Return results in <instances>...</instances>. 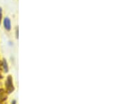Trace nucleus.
I'll list each match as a JSON object with an SVG mask.
<instances>
[{"mask_svg":"<svg viewBox=\"0 0 125 104\" xmlns=\"http://www.w3.org/2000/svg\"><path fill=\"white\" fill-rule=\"evenodd\" d=\"M4 26L5 29L8 31H10L11 29V23H10V20L9 18H5L4 20Z\"/></svg>","mask_w":125,"mask_h":104,"instance_id":"nucleus-2","label":"nucleus"},{"mask_svg":"<svg viewBox=\"0 0 125 104\" xmlns=\"http://www.w3.org/2000/svg\"><path fill=\"white\" fill-rule=\"evenodd\" d=\"M1 18H2V9L0 8V25L1 23Z\"/></svg>","mask_w":125,"mask_h":104,"instance_id":"nucleus-5","label":"nucleus"},{"mask_svg":"<svg viewBox=\"0 0 125 104\" xmlns=\"http://www.w3.org/2000/svg\"><path fill=\"white\" fill-rule=\"evenodd\" d=\"M6 98H7V94L5 92V91L2 89H0V103L5 101Z\"/></svg>","mask_w":125,"mask_h":104,"instance_id":"nucleus-3","label":"nucleus"},{"mask_svg":"<svg viewBox=\"0 0 125 104\" xmlns=\"http://www.w3.org/2000/svg\"><path fill=\"white\" fill-rule=\"evenodd\" d=\"M16 104V101L14 100V101H13V102H12V104Z\"/></svg>","mask_w":125,"mask_h":104,"instance_id":"nucleus-7","label":"nucleus"},{"mask_svg":"<svg viewBox=\"0 0 125 104\" xmlns=\"http://www.w3.org/2000/svg\"><path fill=\"white\" fill-rule=\"evenodd\" d=\"M16 38L18 39V28H16Z\"/></svg>","mask_w":125,"mask_h":104,"instance_id":"nucleus-6","label":"nucleus"},{"mask_svg":"<svg viewBox=\"0 0 125 104\" xmlns=\"http://www.w3.org/2000/svg\"><path fill=\"white\" fill-rule=\"evenodd\" d=\"M1 66H2V63H1V62H0V68H1Z\"/></svg>","mask_w":125,"mask_h":104,"instance_id":"nucleus-8","label":"nucleus"},{"mask_svg":"<svg viewBox=\"0 0 125 104\" xmlns=\"http://www.w3.org/2000/svg\"><path fill=\"white\" fill-rule=\"evenodd\" d=\"M2 66L4 68L5 72H8L9 71V68H8V65H7V62H6L4 59H3V62H2Z\"/></svg>","mask_w":125,"mask_h":104,"instance_id":"nucleus-4","label":"nucleus"},{"mask_svg":"<svg viewBox=\"0 0 125 104\" xmlns=\"http://www.w3.org/2000/svg\"><path fill=\"white\" fill-rule=\"evenodd\" d=\"M6 88L7 92L9 94H10L11 92H13L14 90H15L13 85V79H12V77L10 76H9L8 78H7V79H6Z\"/></svg>","mask_w":125,"mask_h":104,"instance_id":"nucleus-1","label":"nucleus"},{"mask_svg":"<svg viewBox=\"0 0 125 104\" xmlns=\"http://www.w3.org/2000/svg\"><path fill=\"white\" fill-rule=\"evenodd\" d=\"M3 78V76H1V75H0V79H1V78Z\"/></svg>","mask_w":125,"mask_h":104,"instance_id":"nucleus-9","label":"nucleus"}]
</instances>
